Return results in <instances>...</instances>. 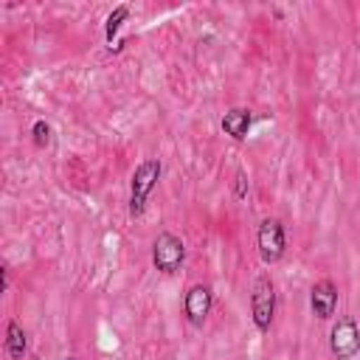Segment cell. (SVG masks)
Listing matches in <instances>:
<instances>
[{
  "instance_id": "6da1fadb",
  "label": "cell",
  "mask_w": 360,
  "mask_h": 360,
  "mask_svg": "<svg viewBox=\"0 0 360 360\" xmlns=\"http://www.w3.org/2000/svg\"><path fill=\"white\" fill-rule=\"evenodd\" d=\"M163 174V163L158 158H146L135 166L132 177H129V217H141L146 208V200L152 194V188L158 186Z\"/></svg>"
},
{
  "instance_id": "7a4b0ae2",
  "label": "cell",
  "mask_w": 360,
  "mask_h": 360,
  "mask_svg": "<svg viewBox=\"0 0 360 360\" xmlns=\"http://www.w3.org/2000/svg\"><path fill=\"white\" fill-rule=\"evenodd\" d=\"M276 315V284L267 273L256 276L253 290H250V318L259 332H270Z\"/></svg>"
},
{
  "instance_id": "3957f363",
  "label": "cell",
  "mask_w": 360,
  "mask_h": 360,
  "mask_svg": "<svg viewBox=\"0 0 360 360\" xmlns=\"http://www.w3.org/2000/svg\"><path fill=\"white\" fill-rule=\"evenodd\" d=\"M186 262V245L177 233L172 231H160L152 242V264L158 273L163 276H174Z\"/></svg>"
},
{
  "instance_id": "277c9868",
  "label": "cell",
  "mask_w": 360,
  "mask_h": 360,
  "mask_svg": "<svg viewBox=\"0 0 360 360\" xmlns=\"http://www.w3.org/2000/svg\"><path fill=\"white\" fill-rule=\"evenodd\" d=\"M256 245H259V256L264 264H276L284 250H287V233H284V225L281 219L276 217H264L259 222V231H256Z\"/></svg>"
},
{
  "instance_id": "5b68a950",
  "label": "cell",
  "mask_w": 360,
  "mask_h": 360,
  "mask_svg": "<svg viewBox=\"0 0 360 360\" xmlns=\"http://www.w3.org/2000/svg\"><path fill=\"white\" fill-rule=\"evenodd\" d=\"M329 352L338 360H352L360 352V326L354 318H338L329 332Z\"/></svg>"
},
{
  "instance_id": "8992f818",
  "label": "cell",
  "mask_w": 360,
  "mask_h": 360,
  "mask_svg": "<svg viewBox=\"0 0 360 360\" xmlns=\"http://www.w3.org/2000/svg\"><path fill=\"white\" fill-rule=\"evenodd\" d=\"M211 307H214V292L208 284H191L186 290V298H183V312H186V321L191 326H202L205 318L211 315Z\"/></svg>"
},
{
  "instance_id": "52a82bcc",
  "label": "cell",
  "mask_w": 360,
  "mask_h": 360,
  "mask_svg": "<svg viewBox=\"0 0 360 360\" xmlns=\"http://www.w3.org/2000/svg\"><path fill=\"white\" fill-rule=\"evenodd\" d=\"M309 309L318 321H329L338 309V284L332 278H321L309 290Z\"/></svg>"
},
{
  "instance_id": "ba28073f",
  "label": "cell",
  "mask_w": 360,
  "mask_h": 360,
  "mask_svg": "<svg viewBox=\"0 0 360 360\" xmlns=\"http://www.w3.org/2000/svg\"><path fill=\"white\" fill-rule=\"evenodd\" d=\"M250 121H253V115L248 107H233L222 115V132L231 135L233 141H245L250 132Z\"/></svg>"
},
{
  "instance_id": "9c48e42d",
  "label": "cell",
  "mask_w": 360,
  "mask_h": 360,
  "mask_svg": "<svg viewBox=\"0 0 360 360\" xmlns=\"http://www.w3.org/2000/svg\"><path fill=\"white\" fill-rule=\"evenodd\" d=\"M6 354L11 357V360H22L25 357V352H28V335H25V329L20 326V321H8L6 323Z\"/></svg>"
},
{
  "instance_id": "30bf717a",
  "label": "cell",
  "mask_w": 360,
  "mask_h": 360,
  "mask_svg": "<svg viewBox=\"0 0 360 360\" xmlns=\"http://www.w3.org/2000/svg\"><path fill=\"white\" fill-rule=\"evenodd\" d=\"M127 17H129V6H115L107 14V20H104V37H107V42H112V37L121 31V25L127 22Z\"/></svg>"
},
{
  "instance_id": "8fae6325",
  "label": "cell",
  "mask_w": 360,
  "mask_h": 360,
  "mask_svg": "<svg viewBox=\"0 0 360 360\" xmlns=\"http://www.w3.org/2000/svg\"><path fill=\"white\" fill-rule=\"evenodd\" d=\"M31 135H34V143H37L39 149H45V146L51 143V124H48L45 118L34 121V127H31Z\"/></svg>"
},
{
  "instance_id": "7c38bea8",
  "label": "cell",
  "mask_w": 360,
  "mask_h": 360,
  "mask_svg": "<svg viewBox=\"0 0 360 360\" xmlns=\"http://www.w3.org/2000/svg\"><path fill=\"white\" fill-rule=\"evenodd\" d=\"M233 194L239 197V200H245L248 197V177H245V172L239 169L236 172V177H233Z\"/></svg>"
},
{
  "instance_id": "4fadbf2b",
  "label": "cell",
  "mask_w": 360,
  "mask_h": 360,
  "mask_svg": "<svg viewBox=\"0 0 360 360\" xmlns=\"http://www.w3.org/2000/svg\"><path fill=\"white\" fill-rule=\"evenodd\" d=\"M65 360H76V357H65Z\"/></svg>"
}]
</instances>
